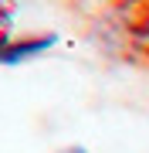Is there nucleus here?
Masks as SVG:
<instances>
[{
  "instance_id": "1",
  "label": "nucleus",
  "mask_w": 149,
  "mask_h": 153,
  "mask_svg": "<svg viewBox=\"0 0 149 153\" xmlns=\"http://www.w3.org/2000/svg\"><path fill=\"white\" fill-rule=\"evenodd\" d=\"M58 44V34H24V38H14L7 44H0V65L14 68V65H24L31 58H41L44 51H51Z\"/></svg>"
},
{
  "instance_id": "2",
  "label": "nucleus",
  "mask_w": 149,
  "mask_h": 153,
  "mask_svg": "<svg viewBox=\"0 0 149 153\" xmlns=\"http://www.w3.org/2000/svg\"><path fill=\"white\" fill-rule=\"evenodd\" d=\"M14 21H17V0H0V44L14 41Z\"/></svg>"
},
{
  "instance_id": "3",
  "label": "nucleus",
  "mask_w": 149,
  "mask_h": 153,
  "mask_svg": "<svg viewBox=\"0 0 149 153\" xmlns=\"http://www.w3.org/2000/svg\"><path fill=\"white\" fill-rule=\"evenodd\" d=\"M58 153H88V150H85V146H78V143H68V146H61Z\"/></svg>"
}]
</instances>
